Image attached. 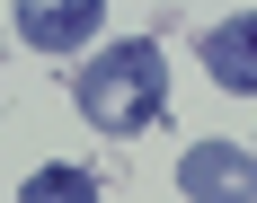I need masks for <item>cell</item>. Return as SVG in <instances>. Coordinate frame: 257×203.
Listing matches in <instances>:
<instances>
[{
	"mask_svg": "<svg viewBox=\"0 0 257 203\" xmlns=\"http://www.w3.org/2000/svg\"><path fill=\"white\" fill-rule=\"evenodd\" d=\"M18 36L36 53H71L98 36V0H18Z\"/></svg>",
	"mask_w": 257,
	"mask_h": 203,
	"instance_id": "obj_3",
	"label": "cell"
},
{
	"mask_svg": "<svg viewBox=\"0 0 257 203\" xmlns=\"http://www.w3.org/2000/svg\"><path fill=\"white\" fill-rule=\"evenodd\" d=\"M204 71L222 80V88H248L257 98V9H239V18H222L204 36Z\"/></svg>",
	"mask_w": 257,
	"mask_h": 203,
	"instance_id": "obj_4",
	"label": "cell"
},
{
	"mask_svg": "<svg viewBox=\"0 0 257 203\" xmlns=\"http://www.w3.org/2000/svg\"><path fill=\"white\" fill-rule=\"evenodd\" d=\"M71 106H80L98 132H115V142L151 132V124H160V106H169V62H160V44H151V36L98 44V62L71 80Z\"/></svg>",
	"mask_w": 257,
	"mask_h": 203,
	"instance_id": "obj_1",
	"label": "cell"
},
{
	"mask_svg": "<svg viewBox=\"0 0 257 203\" xmlns=\"http://www.w3.org/2000/svg\"><path fill=\"white\" fill-rule=\"evenodd\" d=\"M178 186H186V203H257V159L239 142H195L178 159Z\"/></svg>",
	"mask_w": 257,
	"mask_h": 203,
	"instance_id": "obj_2",
	"label": "cell"
},
{
	"mask_svg": "<svg viewBox=\"0 0 257 203\" xmlns=\"http://www.w3.org/2000/svg\"><path fill=\"white\" fill-rule=\"evenodd\" d=\"M18 203H98V177L71 168V159H53V168H36V177L18 186Z\"/></svg>",
	"mask_w": 257,
	"mask_h": 203,
	"instance_id": "obj_5",
	"label": "cell"
}]
</instances>
